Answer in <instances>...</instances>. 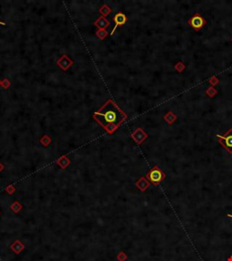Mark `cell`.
<instances>
[{
	"mask_svg": "<svg viewBox=\"0 0 232 261\" xmlns=\"http://www.w3.org/2000/svg\"><path fill=\"white\" fill-rule=\"evenodd\" d=\"M163 119H164V121H165L169 125H171V124L174 123V122L177 121L178 117H177L176 114H174L171 111H170V112H168L164 115Z\"/></svg>",
	"mask_w": 232,
	"mask_h": 261,
	"instance_id": "obj_10",
	"label": "cell"
},
{
	"mask_svg": "<svg viewBox=\"0 0 232 261\" xmlns=\"http://www.w3.org/2000/svg\"><path fill=\"white\" fill-rule=\"evenodd\" d=\"M3 169H4V166L0 163V172H2V171H3Z\"/></svg>",
	"mask_w": 232,
	"mask_h": 261,
	"instance_id": "obj_22",
	"label": "cell"
},
{
	"mask_svg": "<svg viewBox=\"0 0 232 261\" xmlns=\"http://www.w3.org/2000/svg\"><path fill=\"white\" fill-rule=\"evenodd\" d=\"M188 24L191 25V27L196 30V31H199L206 24L207 22L206 20L200 15V14H195L189 21H188Z\"/></svg>",
	"mask_w": 232,
	"mask_h": 261,
	"instance_id": "obj_4",
	"label": "cell"
},
{
	"mask_svg": "<svg viewBox=\"0 0 232 261\" xmlns=\"http://www.w3.org/2000/svg\"><path fill=\"white\" fill-rule=\"evenodd\" d=\"M93 118L103 127L109 123L120 126L127 118V115L119 108L113 100H109L100 111L93 114Z\"/></svg>",
	"mask_w": 232,
	"mask_h": 261,
	"instance_id": "obj_1",
	"label": "cell"
},
{
	"mask_svg": "<svg viewBox=\"0 0 232 261\" xmlns=\"http://www.w3.org/2000/svg\"><path fill=\"white\" fill-rule=\"evenodd\" d=\"M131 136H132L133 140L138 145H140L148 138V134L145 132V130H143V129H141V128H137L136 130L132 133Z\"/></svg>",
	"mask_w": 232,
	"mask_h": 261,
	"instance_id": "obj_5",
	"label": "cell"
},
{
	"mask_svg": "<svg viewBox=\"0 0 232 261\" xmlns=\"http://www.w3.org/2000/svg\"><path fill=\"white\" fill-rule=\"evenodd\" d=\"M205 93H206V94H207L209 97L212 98V97H214V96L218 93V91H217L214 87L211 86L209 87V88L205 91Z\"/></svg>",
	"mask_w": 232,
	"mask_h": 261,
	"instance_id": "obj_16",
	"label": "cell"
},
{
	"mask_svg": "<svg viewBox=\"0 0 232 261\" xmlns=\"http://www.w3.org/2000/svg\"><path fill=\"white\" fill-rule=\"evenodd\" d=\"M219 142L228 151L232 153V129H230L224 135H217Z\"/></svg>",
	"mask_w": 232,
	"mask_h": 261,
	"instance_id": "obj_3",
	"label": "cell"
},
{
	"mask_svg": "<svg viewBox=\"0 0 232 261\" xmlns=\"http://www.w3.org/2000/svg\"><path fill=\"white\" fill-rule=\"evenodd\" d=\"M231 41H232V38H231Z\"/></svg>",
	"mask_w": 232,
	"mask_h": 261,
	"instance_id": "obj_26",
	"label": "cell"
},
{
	"mask_svg": "<svg viewBox=\"0 0 232 261\" xmlns=\"http://www.w3.org/2000/svg\"><path fill=\"white\" fill-rule=\"evenodd\" d=\"M57 164H58L62 169H65V168L68 167V165L70 164V160L65 155H64V156L60 157V158L57 160Z\"/></svg>",
	"mask_w": 232,
	"mask_h": 261,
	"instance_id": "obj_11",
	"label": "cell"
},
{
	"mask_svg": "<svg viewBox=\"0 0 232 261\" xmlns=\"http://www.w3.org/2000/svg\"><path fill=\"white\" fill-rule=\"evenodd\" d=\"M149 186H150V181L146 178H144V177H141L139 180L136 182V187L139 189L140 191H145L149 188Z\"/></svg>",
	"mask_w": 232,
	"mask_h": 261,
	"instance_id": "obj_8",
	"label": "cell"
},
{
	"mask_svg": "<svg viewBox=\"0 0 232 261\" xmlns=\"http://www.w3.org/2000/svg\"><path fill=\"white\" fill-rule=\"evenodd\" d=\"M229 261H232V257H230V259H229Z\"/></svg>",
	"mask_w": 232,
	"mask_h": 261,
	"instance_id": "obj_24",
	"label": "cell"
},
{
	"mask_svg": "<svg viewBox=\"0 0 232 261\" xmlns=\"http://www.w3.org/2000/svg\"><path fill=\"white\" fill-rule=\"evenodd\" d=\"M39 142H40V143H41L44 147H47V146H49L50 143L52 142V139H51V137H50L49 135L46 134V135H44V136L39 140Z\"/></svg>",
	"mask_w": 232,
	"mask_h": 261,
	"instance_id": "obj_12",
	"label": "cell"
},
{
	"mask_svg": "<svg viewBox=\"0 0 232 261\" xmlns=\"http://www.w3.org/2000/svg\"><path fill=\"white\" fill-rule=\"evenodd\" d=\"M99 12H100V14L102 15V17H106V16H108V15L112 12V9L109 7V6L103 5V6L99 9Z\"/></svg>",
	"mask_w": 232,
	"mask_h": 261,
	"instance_id": "obj_13",
	"label": "cell"
},
{
	"mask_svg": "<svg viewBox=\"0 0 232 261\" xmlns=\"http://www.w3.org/2000/svg\"><path fill=\"white\" fill-rule=\"evenodd\" d=\"M56 64H57V65H58L62 70L66 71V70H68L70 67L73 65V60L70 58L69 56H67L66 55H62V56L58 59V61H57Z\"/></svg>",
	"mask_w": 232,
	"mask_h": 261,
	"instance_id": "obj_6",
	"label": "cell"
},
{
	"mask_svg": "<svg viewBox=\"0 0 232 261\" xmlns=\"http://www.w3.org/2000/svg\"><path fill=\"white\" fill-rule=\"evenodd\" d=\"M228 217H230V218H232V215H230V214H228Z\"/></svg>",
	"mask_w": 232,
	"mask_h": 261,
	"instance_id": "obj_23",
	"label": "cell"
},
{
	"mask_svg": "<svg viewBox=\"0 0 232 261\" xmlns=\"http://www.w3.org/2000/svg\"><path fill=\"white\" fill-rule=\"evenodd\" d=\"M209 83L212 85V86L214 87L215 85H217L219 83V80L216 77V76H212V77H210L209 80Z\"/></svg>",
	"mask_w": 232,
	"mask_h": 261,
	"instance_id": "obj_19",
	"label": "cell"
},
{
	"mask_svg": "<svg viewBox=\"0 0 232 261\" xmlns=\"http://www.w3.org/2000/svg\"><path fill=\"white\" fill-rule=\"evenodd\" d=\"M0 85H1V81H0Z\"/></svg>",
	"mask_w": 232,
	"mask_h": 261,
	"instance_id": "obj_25",
	"label": "cell"
},
{
	"mask_svg": "<svg viewBox=\"0 0 232 261\" xmlns=\"http://www.w3.org/2000/svg\"><path fill=\"white\" fill-rule=\"evenodd\" d=\"M96 36L99 39L103 40L108 36V33L105 29H98V31L96 32Z\"/></svg>",
	"mask_w": 232,
	"mask_h": 261,
	"instance_id": "obj_15",
	"label": "cell"
},
{
	"mask_svg": "<svg viewBox=\"0 0 232 261\" xmlns=\"http://www.w3.org/2000/svg\"><path fill=\"white\" fill-rule=\"evenodd\" d=\"M118 127H119V126H117L116 124H114V123H109V124L105 125L103 128L105 129V130H106L108 133L112 134V133H114V132L118 129Z\"/></svg>",
	"mask_w": 232,
	"mask_h": 261,
	"instance_id": "obj_14",
	"label": "cell"
},
{
	"mask_svg": "<svg viewBox=\"0 0 232 261\" xmlns=\"http://www.w3.org/2000/svg\"><path fill=\"white\" fill-rule=\"evenodd\" d=\"M165 177H166L165 173L158 166H155L154 168H152L146 175V178L149 180V181L156 186L159 185L165 179Z\"/></svg>",
	"mask_w": 232,
	"mask_h": 261,
	"instance_id": "obj_2",
	"label": "cell"
},
{
	"mask_svg": "<svg viewBox=\"0 0 232 261\" xmlns=\"http://www.w3.org/2000/svg\"><path fill=\"white\" fill-rule=\"evenodd\" d=\"M110 25V22L108 21L104 17H100L96 21L94 22V25L97 26L99 29H105Z\"/></svg>",
	"mask_w": 232,
	"mask_h": 261,
	"instance_id": "obj_9",
	"label": "cell"
},
{
	"mask_svg": "<svg viewBox=\"0 0 232 261\" xmlns=\"http://www.w3.org/2000/svg\"><path fill=\"white\" fill-rule=\"evenodd\" d=\"M12 209L14 210V211L17 212V211H19V210L21 209V205H20L18 202H15V203L13 204V206H12Z\"/></svg>",
	"mask_w": 232,
	"mask_h": 261,
	"instance_id": "obj_20",
	"label": "cell"
},
{
	"mask_svg": "<svg viewBox=\"0 0 232 261\" xmlns=\"http://www.w3.org/2000/svg\"><path fill=\"white\" fill-rule=\"evenodd\" d=\"M114 27L112 31V35L114 33L115 29L117 28V26H121L123 25L126 22H127V17L123 14V13H117L114 17Z\"/></svg>",
	"mask_w": 232,
	"mask_h": 261,
	"instance_id": "obj_7",
	"label": "cell"
},
{
	"mask_svg": "<svg viewBox=\"0 0 232 261\" xmlns=\"http://www.w3.org/2000/svg\"><path fill=\"white\" fill-rule=\"evenodd\" d=\"M1 85H2V87L4 89H8L9 87L11 86V82L7 78H6L3 81H1Z\"/></svg>",
	"mask_w": 232,
	"mask_h": 261,
	"instance_id": "obj_18",
	"label": "cell"
},
{
	"mask_svg": "<svg viewBox=\"0 0 232 261\" xmlns=\"http://www.w3.org/2000/svg\"><path fill=\"white\" fill-rule=\"evenodd\" d=\"M6 191H7L9 194H11V193H13V192L15 191V188H14L13 186H9V187L6 189Z\"/></svg>",
	"mask_w": 232,
	"mask_h": 261,
	"instance_id": "obj_21",
	"label": "cell"
},
{
	"mask_svg": "<svg viewBox=\"0 0 232 261\" xmlns=\"http://www.w3.org/2000/svg\"><path fill=\"white\" fill-rule=\"evenodd\" d=\"M186 68V65L182 63V62H178L176 65H175V66H174V69L177 71V72H179V73H182L184 70H185Z\"/></svg>",
	"mask_w": 232,
	"mask_h": 261,
	"instance_id": "obj_17",
	"label": "cell"
}]
</instances>
